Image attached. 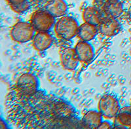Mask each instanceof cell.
I'll list each match as a JSON object with an SVG mask.
<instances>
[{
    "label": "cell",
    "mask_w": 131,
    "mask_h": 129,
    "mask_svg": "<svg viewBox=\"0 0 131 129\" xmlns=\"http://www.w3.org/2000/svg\"><path fill=\"white\" fill-rule=\"evenodd\" d=\"M8 117L21 128H83L70 102L40 88L27 96L6 97Z\"/></svg>",
    "instance_id": "cell-1"
},
{
    "label": "cell",
    "mask_w": 131,
    "mask_h": 129,
    "mask_svg": "<svg viewBox=\"0 0 131 129\" xmlns=\"http://www.w3.org/2000/svg\"><path fill=\"white\" fill-rule=\"evenodd\" d=\"M39 89L40 83L38 77L31 73H24L17 78L7 96L12 98L27 96Z\"/></svg>",
    "instance_id": "cell-2"
},
{
    "label": "cell",
    "mask_w": 131,
    "mask_h": 129,
    "mask_svg": "<svg viewBox=\"0 0 131 129\" xmlns=\"http://www.w3.org/2000/svg\"><path fill=\"white\" fill-rule=\"evenodd\" d=\"M79 26V23L74 17L65 15L56 20L53 29L57 38L69 41L77 37Z\"/></svg>",
    "instance_id": "cell-3"
},
{
    "label": "cell",
    "mask_w": 131,
    "mask_h": 129,
    "mask_svg": "<svg viewBox=\"0 0 131 129\" xmlns=\"http://www.w3.org/2000/svg\"><path fill=\"white\" fill-rule=\"evenodd\" d=\"M120 109L121 105L119 100L113 94H104L98 101V110L104 119H114Z\"/></svg>",
    "instance_id": "cell-4"
},
{
    "label": "cell",
    "mask_w": 131,
    "mask_h": 129,
    "mask_svg": "<svg viewBox=\"0 0 131 129\" xmlns=\"http://www.w3.org/2000/svg\"><path fill=\"white\" fill-rule=\"evenodd\" d=\"M29 22L36 31H49L54 28L56 18L45 9H38L33 12Z\"/></svg>",
    "instance_id": "cell-5"
},
{
    "label": "cell",
    "mask_w": 131,
    "mask_h": 129,
    "mask_svg": "<svg viewBox=\"0 0 131 129\" xmlns=\"http://www.w3.org/2000/svg\"><path fill=\"white\" fill-rule=\"evenodd\" d=\"M36 32L30 22L18 21L11 27L10 36L13 41L25 43L32 41Z\"/></svg>",
    "instance_id": "cell-6"
},
{
    "label": "cell",
    "mask_w": 131,
    "mask_h": 129,
    "mask_svg": "<svg viewBox=\"0 0 131 129\" xmlns=\"http://www.w3.org/2000/svg\"><path fill=\"white\" fill-rule=\"evenodd\" d=\"M100 34L106 37H113L121 31L122 27L121 23L116 18L105 15L98 26Z\"/></svg>",
    "instance_id": "cell-7"
},
{
    "label": "cell",
    "mask_w": 131,
    "mask_h": 129,
    "mask_svg": "<svg viewBox=\"0 0 131 129\" xmlns=\"http://www.w3.org/2000/svg\"><path fill=\"white\" fill-rule=\"evenodd\" d=\"M60 62L62 68L68 71H74L80 62L74 47H63L60 49Z\"/></svg>",
    "instance_id": "cell-8"
},
{
    "label": "cell",
    "mask_w": 131,
    "mask_h": 129,
    "mask_svg": "<svg viewBox=\"0 0 131 129\" xmlns=\"http://www.w3.org/2000/svg\"><path fill=\"white\" fill-rule=\"evenodd\" d=\"M74 49L79 62L83 64H88L94 58V49L89 42L79 41Z\"/></svg>",
    "instance_id": "cell-9"
},
{
    "label": "cell",
    "mask_w": 131,
    "mask_h": 129,
    "mask_svg": "<svg viewBox=\"0 0 131 129\" xmlns=\"http://www.w3.org/2000/svg\"><path fill=\"white\" fill-rule=\"evenodd\" d=\"M53 38L49 31H36L32 39V45L38 52H43L52 46Z\"/></svg>",
    "instance_id": "cell-10"
},
{
    "label": "cell",
    "mask_w": 131,
    "mask_h": 129,
    "mask_svg": "<svg viewBox=\"0 0 131 129\" xmlns=\"http://www.w3.org/2000/svg\"><path fill=\"white\" fill-rule=\"evenodd\" d=\"M100 9L106 16L117 18L123 13L124 6L121 0H110L101 3Z\"/></svg>",
    "instance_id": "cell-11"
},
{
    "label": "cell",
    "mask_w": 131,
    "mask_h": 129,
    "mask_svg": "<svg viewBox=\"0 0 131 129\" xmlns=\"http://www.w3.org/2000/svg\"><path fill=\"white\" fill-rule=\"evenodd\" d=\"M113 128H131V105L121 107L113 119Z\"/></svg>",
    "instance_id": "cell-12"
},
{
    "label": "cell",
    "mask_w": 131,
    "mask_h": 129,
    "mask_svg": "<svg viewBox=\"0 0 131 129\" xmlns=\"http://www.w3.org/2000/svg\"><path fill=\"white\" fill-rule=\"evenodd\" d=\"M103 119L104 118L98 110H89L81 117L82 125L83 128L98 129Z\"/></svg>",
    "instance_id": "cell-13"
},
{
    "label": "cell",
    "mask_w": 131,
    "mask_h": 129,
    "mask_svg": "<svg viewBox=\"0 0 131 129\" xmlns=\"http://www.w3.org/2000/svg\"><path fill=\"white\" fill-rule=\"evenodd\" d=\"M45 9L55 18H60L66 15L68 6L65 0H48Z\"/></svg>",
    "instance_id": "cell-14"
},
{
    "label": "cell",
    "mask_w": 131,
    "mask_h": 129,
    "mask_svg": "<svg viewBox=\"0 0 131 129\" xmlns=\"http://www.w3.org/2000/svg\"><path fill=\"white\" fill-rule=\"evenodd\" d=\"M98 33L97 26L84 22L79 25L77 37L80 41L89 42L96 37Z\"/></svg>",
    "instance_id": "cell-15"
},
{
    "label": "cell",
    "mask_w": 131,
    "mask_h": 129,
    "mask_svg": "<svg viewBox=\"0 0 131 129\" xmlns=\"http://www.w3.org/2000/svg\"><path fill=\"white\" fill-rule=\"evenodd\" d=\"M104 16L100 7L88 6L84 9L82 14V18L85 22L98 26Z\"/></svg>",
    "instance_id": "cell-16"
},
{
    "label": "cell",
    "mask_w": 131,
    "mask_h": 129,
    "mask_svg": "<svg viewBox=\"0 0 131 129\" xmlns=\"http://www.w3.org/2000/svg\"><path fill=\"white\" fill-rule=\"evenodd\" d=\"M10 9L17 14H23L31 7L30 0H9L7 2Z\"/></svg>",
    "instance_id": "cell-17"
},
{
    "label": "cell",
    "mask_w": 131,
    "mask_h": 129,
    "mask_svg": "<svg viewBox=\"0 0 131 129\" xmlns=\"http://www.w3.org/2000/svg\"><path fill=\"white\" fill-rule=\"evenodd\" d=\"M113 128V125L111 123V122L109 121V120L105 119L102 121L100 125L98 126V129H108Z\"/></svg>",
    "instance_id": "cell-18"
},
{
    "label": "cell",
    "mask_w": 131,
    "mask_h": 129,
    "mask_svg": "<svg viewBox=\"0 0 131 129\" xmlns=\"http://www.w3.org/2000/svg\"><path fill=\"white\" fill-rule=\"evenodd\" d=\"M0 128L1 129H5V128H9L7 125L5 123V121L3 120V119L2 117L1 119V122H0Z\"/></svg>",
    "instance_id": "cell-19"
},
{
    "label": "cell",
    "mask_w": 131,
    "mask_h": 129,
    "mask_svg": "<svg viewBox=\"0 0 131 129\" xmlns=\"http://www.w3.org/2000/svg\"><path fill=\"white\" fill-rule=\"evenodd\" d=\"M127 18H128L129 22L131 23V5L130 6L129 9L128 10V12H127Z\"/></svg>",
    "instance_id": "cell-20"
},
{
    "label": "cell",
    "mask_w": 131,
    "mask_h": 129,
    "mask_svg": "<svg viewBox=\"0 0 131 129\" xmlns=\"http://www.w3.org/2000/svg\"><path fill=\"white\" fill-rule=\"evenodd\" d=\"M107 1H110V0H100V3H103V2H107Z\"/></svg>",
    "instance_id": "cell-21"
},
{
    "label": "cell",
    "mask_w": 131,
    "mask_h": 129,
    "mask_svg": "<svg viewBox=\"0 0 131 129\" xmlns=\"http://www.w3.org/2000/svg\"><path fill=\"white\" fill-rule=\"evenodd\" d=\"M5 1H6V2H7L8 1H9V0H5Z\"/></svg>",
    "instance_id": "cell-22"
}]
</instances>
